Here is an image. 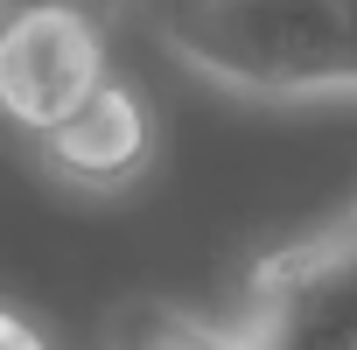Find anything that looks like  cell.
Masks as SVG:
<instances>
[{
  "mask_svg": "<svg viewBox=\"0 0 357 350\" xmlns=\"http://www.w3.org/2000/svg\"><path fill=\"white\" fill-rule=\"evenodd\" d=\"M154 36L245 98L357 91V0H147Z\"/></svg>",
  "mask_w": 357,
  "mask_h": 350,
  "instance_id": "1",
  "label": "cell"
},
{
  "mask_svg": "<svg viewBox=\"0 0 357 350\" xmlns=\"http://www.w3.org/2000/svg\"><path fill=\"white\" fill-rule=\"evenodd\" d=\"M231 336L245 350H357V211L245 273Z\"/></svg>",
  "mask_w": 357,
  "mask_h": 350,
  "instance_id": "2",
  "label": "cell"
},
{
  "mask_svg": "<svg viewBox=\"0 0 357 350\" xmlns=\"http://www.w3.org/2000/svg\"><path fill=\"white\" fill-rule=\"evenodd\" d=\"M105 36L91 15L70 8H22L0 36V119L29 140L77 112L105 77Z\"/></svg>",
  "mask_w": 357,
  "mask_h": 350,
  "instance_id": "3",
  "label": "cell"
},
{
  "mask_svg": "<svg viewBox=\"0 0 357 350\" xmlns=\"http://www.w3.org/2000/svg\"><path fill=\"white\" fill-rule=\"evenodd\" d=\"M36 154L77 197H126L161 154V119L133 77L105 70L77 112H63L50 133H36Z\"/></svg>",
  "mask_w": 357,
  "mask_h": 350,
  "instance_id": "4",
  "label": "cell"
},
{
  "mask_svg": "<svg viewBox=\"0 0 357 350\" xmlns=\"http://www.w3.org/2000/svg\"><path fill=\"white\" fill-rule=\"evenodd\" d=\"M105 350H245V343L231 336V322H204L175 301H133L112 315Z\"/></svg>",
  "mask_w": 357,
  "mask_h": 350,
  "instance_id": "5",
  "label": "cell"
},
{
  "mask_svg": "<svg viewBox=\"0 0 357 350\" xmlns=\"http://www.w3.org/2000/svg\"><path fill=\"white\" fill-rule=\"evenodd\" d=\"M15 8H70V15H91L98 29H112L126 0H15Z\"/></svg>",
  "mask_w": 357,
  "mask_h": 350,
  "instance_id": "6",
  "label": "cell"
},
{
  "mask_svg": "<svg viewBox=\"0 0 357 350\" xmlns=\"http://www.w3.org/2000/svg\"><path fill=\"white\" fill-rule=\"evenodd\" d=\"M0 350H50V343H43V329H36L29 315L0 308Z\"/></svg>",
  "mask_w": 357,
  "mask_h": 350,
  "instance_id": "7",
  "label": "cell"
},
{
  "mask_svg": "<svg viewBox=\"0 0 357 350\" xmlns=\"http://www.w3.org/2000/svg\"><path fill=\"white\" fill-rule=\"evenodd\" d=\"M15 15H22V8H15V0H0V36H8V22H15Z\"/></svg>",
  "mask_w": 357,
  "mask_h": 350,
  "instance_id": "8",
  "label": "cell"
}]
</instances>
